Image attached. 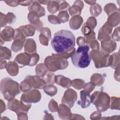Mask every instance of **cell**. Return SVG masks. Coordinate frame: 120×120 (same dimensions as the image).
<instances>
[{"mask_svg":"<svg viewBox=\"0 0 120 120\" xmlns=\"http://www.w3.org/2000/svg\"><path fill=\"white\" fill-rule=\"evenodd\" d=\"M51 45L57 54H62L69 52L74 48L75 38L71 31L60 30L56 32L52 40Z\"/></svg>","mask_w":120,"mask_h":120,"instance_id":"6da1fadb","label":"cell"},{"mask_svg":"<svg viewBox=\"0 0 120 120\" xmlns=\"http://www.w3.org/2000/svg\"><path fill=\"white\" fill-rule=\"evenodd\" d=\"M90 47L87 45L79 46L71 56L73 65L77 68H84L89 66L91 58L89 54Z\"/></svg>","mask_w":120,"mask_h":120,"instance_id":"7a4b0ae2","label":"cell"},{"mask_svg":"<svg viewBox=\"0 0 120 120\" xmlns=\"http://www.w3.org/2000/svg\"><path fill=\"white\" fill-rule=\"evenodd\" d=\"M18 83L9 78L2 79L0 83V90L5 99L10 101L20 93Z\"/></svg>","mask_w":120,"mask_h":120,"instance_id":"3957f363","label":"cell"},{"mask_svg":"<svg viewBox=\"0 0 120 120\" xmlns=\"http://www.w3.org/2000/svg\"><path fill=\"white\" fill-rule=\"evenodd\" d=\"M90 98L91 102L96 106L98 111L104 112L109 108L110 97L107 93L95 91L92 94Z\"/></svg>","mask_w":120,"mask_h":120,"instance_id":"277c9868","label":"cell"},{"mask_svg":"<svg viewBox=\"0 0 120 120\" xmlns=\"http://www.w3.org/2000/svg\"><path fill=\"white\" fill-rule=\"evenodd\" d=\"M81 100L77 102L83 108L88 107L91 103V98L90 94L85 90L81 91Z\"/></svg>","mask_w":120,"mask_h":120,"instance_id":"5b68a950","label":"cell"},{"mask_svg":"<svg viewBox=\"0 0 120 120\" xmlns=\"http://www.w3.org/2000/svg\"><path fill=\"white\" fill-rule=\"evenodd\" d=\"M55 82L56 83L60 85L62 82H64V88H68L72 84L71 81L67 77H65L61 75L55 76Z\"/></svg>","mask_w":120,"mask_h":120,"instance_id":"8992f818","label":"cell"}]
</instances>
